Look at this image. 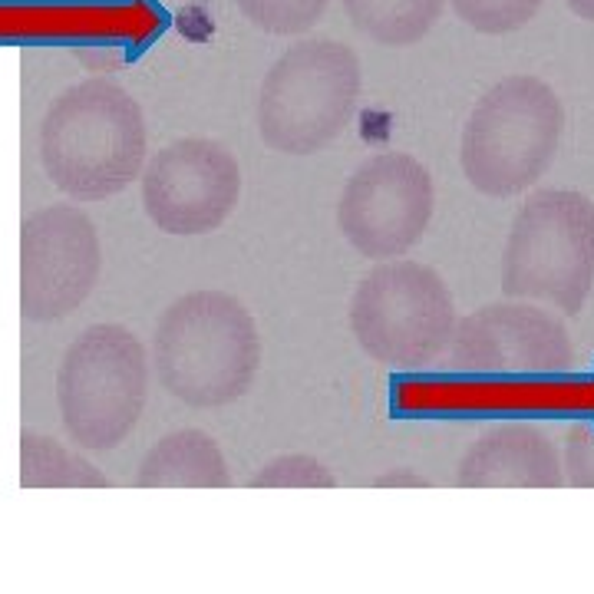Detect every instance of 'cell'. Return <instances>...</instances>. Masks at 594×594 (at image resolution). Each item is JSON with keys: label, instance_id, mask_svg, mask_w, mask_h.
<instances>
[{"label": "cell", "instance_id": "cell-1", "mask_svg": "<svg viewBox=\"0 0 594 594\" xmlns=\"http://www.w3.org/2000/svg\"><path fill=\"white\" fill-rule=\"evenodd\" d=\"M162 390L185 406H228L241 400L261 367L258 324L228 291H189L165 307L152 360Z\"/></svg>", "mask_w": 594, "mask_h": 594}, {"label": "cell", "instance_id": "cell-2", "mask_svg": "<svg viewBox=\"0 0 594 594\" xmlns=\"http://www.w3.org/2000/svg\"><path fill=\"white\" fill-rule=\"evenodd\" d=\"M40 159L50 182L76 202H103L129 189L149 159L139 99L109 80L66 90L40 126Z\"/></svg>", "mask_w": 594, "mask_h": 594}, {"label": "cell", "instance_id": "cell-3", "mask_svg": "<svg viewBox=\"0 0 594 594\" xmlns=\"http://www.w3.org/2000/svg\"><path fill=\"white\" fill-rule=\"evenodd\" d=\"M565 132V106L538 76H505L472 106L459 139V165L482 195H522L552 169Z\"/></svg>", "mask_w": 594, "mask_h": 594}, {"label": "cell", "instance_id": "cell-4", "mask_svg": "<svg viewBox=\"0 0 594 594\" xmlns=\"http://www.w3.org/2000/svg\"><path fill=\"white\" fill-rule=\"evenodd\" d=\"M502 291L581 314L594 291V198L538 189L512 218L502 251Z\"/></svg>", "mask_w": 594, "mask_h": 594}, {"label": "cell", "instance_id": "cell-5", "mask_svg": "<svg viewBox=\"0 0 594 594\" xmlns=\"http://www.w3.org/2000/svg\"><path fill=\"white\" fill-rule=\"evenodd\" d=\"M350 330L370 360L393 370H423L453 344L456 301L429 264L377 261L350 297Z\"/></svg>", "mask_w": 594, "mask_h": 594}, {"label": "cell", "instance_id": "cell-6", "mask_svg": "<svg viewBox=\"0 0 594 594\" xmlns=\"http://www.w3.org/2000/svg\"><path fill=\"white\" fill-rule=\"evenodd\" d=\"M360 63L337 40H307L268 70L258 93V136L281 156H314L350 126Z\"/></svg>", "mask_w": 594, "mask_h": 594}, {"label": "cell", "instance_id": "cell-7", "mask_svg": "<svg viewBox=\"0 0 594 594\" xmlns=\"http://www.w3.org/2000/svg\"><path fill=\"white\" fill-rule=\"evenodd\" d=\"M149 400V354L123 324L86 327L57 373V403L80 449H116Z\"/></svg>", "mask_w": 594, "mask_h": 594}, {"label": "cell", "instance_id": "cell-8", "mask_svg": "<svg viewBox=\"0 0 594 594\" xmlns=\"http://www.w3.org/2000/svg\"><path fill=\"white\" fill-rule=\"evenodd\" d=\"M436 189L426 165L410 152L363 159L340 192L337 228L363 258H403L433 222Z\"/></svg>", "mask_w": 594, "mask_h": 594}, {"label": "cell", "instance_id": "cell-9", "mask_svg": "<svg viewBox=\"0 0 594 594\" xmlns=\"http://www.w3.org/2000/svg\"><path fill=\"white\" fill-rule=\"evenodd\" d=\"M142 208L165 235L218 231L241 198V165L218 139L189 136L152 152L142 165Z\"/></svg>", "mask_w": 594, "mask_h": 594}, {"label": "cell", "instance_id": "cell-10", "mask_svg": "<svg viewBox=\"0 0 594 594\" xmlns=\"http://www.w3.org/2000/svg\"><path fill=\"white\" fill-rule=\"evenodd\" d=\"M103 268L96 225L76 205H50L20 231V311L27 321H60L93 294Z\"/></svg>", "mask_w": 594, "mask_h": 594}, {"label": "cell", "instance_id": "cell-11", "mask_svg": "<svg viewBox=\"0 0 594 594\" xmlns=\"http://www.w3.org/2000/svg\"><path fill=\"white\" fill-rule=\"evenodd\" d=\"M453 363L482 377H538L565 373L575 360L561 317L528 301H499L456 321Z\"/></svg>", "mask_w": 594, "mask_h": 594}, {"label": "cell", "instance_id": "cell-12", "mask_svg": "<svg viewBox=\"0 0 594 594\" xmlns=\"http://www.w3.org/2000/svg\"><path fill=\"white\" fill-rule=\"evenodd\" d=\"M459 489H558L565 486L558 449L542 426L499 423L486 429L456 466Z\"/></svg>", "mask_w": 594, "mask_h": 594}, {"label": "cell", "instance_id": "cell-13", "mask_svg": "<svg viewBox=\"0 0 594 594\" xmlns=\"http://www.w3.org/2000/svg\"><path fill=\"white\" fill-rule=\"evenodd\" d=\"M139 489H225L231 472L222 446L205 429H175L139 462Z\"/></svg>", "mask_w": 594, "mask_h": 594}, {"label": "cell", "instance_id": "cell-14", "mask_svg": "<svg viewBox=\"0 0 594 594\" xmlns=\"http://www.w3.org/2000/svg\"><path fill=\"white\" fill-rule=\"evenodd\" d=\"M357 30L383 47H410L423 40L443 14V0H344Z\"/></svg>", "mask_w": 594, "mask_h": 594}, {"label": "cell", "instance_id": "cell-15", "mask_svg": "<svg viewBox=\"0 0 594 594\" xmlns=\"http://www.w3.org/2000/svg\"><path fill=\"white\" fill-rule=\"evenodd\" d=\"M24 486H109L93 462L57 446L53 439L24 433Z\"/></svg>", "mask_w": 594, "mask_h": 594}, {"label": "cell", "instance_id": "cell-16", "mask_svg": "<svg viewBox=\"0 0 594 594\" xmlns=\"http://www.w3.org/2000/svg\"><path fill=\"white\" fill-rule=\"evenodd\" d=\"M251 489H334L337 479L321 459L304 453H284L251 476Z\"/></svg>", "mask_w": 594, "mask_h": 594}, {"label": "cell", "instance_id": "cell-17", "mask_svg": "<svg viewBox=\"0 0 594 594\" xmlns=\"http://www.w3.org/2000/svg\"><path fill=\"white\" fill-rule=\"evenodd\" d=\"M545 0H453L459 20L479 33H512L538 14Z\"/></svg>", "mask_w": 594, "mask_h": 594}, {"label": "cell", "instance_id": "cell-18", "mask_svg": "<svg viewBox=\"0 0 594 594\" xmlns=\"http://www.w3.org/2000/svg\"><path fill=\"white\" fill-rule=\"evenodd\" d=\"M238 7L268 33H301L317 24L327 0H238Z\"/></svg>", "mask_w": 594, "mask_h": 594}, {"label": "cell", "instance_id": "cell-19", "mask_svg": "<svg viewBox=\"0 0 594 594\" xmlns=\"http://www.w3.org/2000/svg\"><path fill=\"white\" fill-rule=\"evenodd\" d=\"M565 482L578 489H594V420L571 426L565 446Z\"/></svg>", "mask_w": 594, "mask_h": 594}, {"label": "cell", "instance_id": "cell-20", "mask_svg": "<svg viewBox=\"0 0 594 594\" xmlns=\"http://www.w3.org/2000/svg\"><path fill=\"white\" fill-rule=\"evenodd\" d=\"M373 486H377V489H387V486H396V489L416 486V489H423V486H429V479L416 476L413 469H390V472H383V476L373 479Z\"/></svg>", "mask_w": 594, "mask_h": 594}, {"label": "cell", "instance_id": "cell-21", "mask_svg": "<svg viewBox=\"0 0 594 594\" xmlns=\"http://www.w3.org/2000/svg\"><path fill=\"white\" fill-rule=\"evenodd\" d=\"M568 7L575 10L578 17H585V20H594V0H568Z\"/></svg>", "mask_w": 594, "mask_h": 594}]
</instances>
